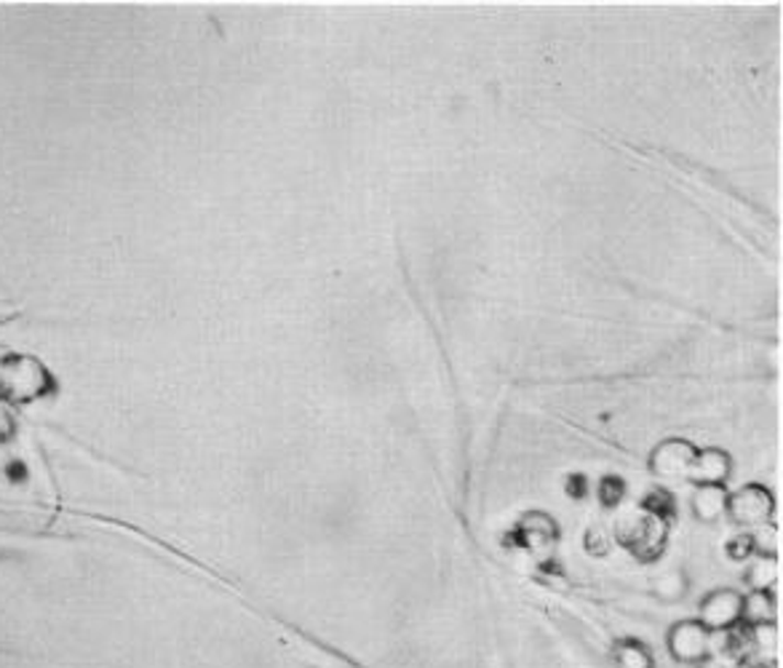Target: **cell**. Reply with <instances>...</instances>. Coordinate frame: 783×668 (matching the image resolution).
Instances as JSON below:
<instances>
[{"mask_svg": "<svg viewBox=\"0 0 783 668\" xmlns=\"http://www.w3.org/2000/svg\"><path fill=\"white\" fill-rule=\"evenodd\" d=\"M615 535L629 551H633V557L644 561L655 559L666 546V524L644 508H633L631 514L620 516L615 522Z\"/></svg>", "mask_w": 783, "mask_h": 668, "instance_id": "6da1fadb", "label": "cell"}, {"mask_svg": "<svg viewBox=\"0 0 783 668\" xmlns=\"http://www.w3.org/2000/svg\"><path fill=\"white\" fill-rule=\"evenodd\" d=\"M727 516L732 524L746 529H757L762 524H770L775 514V497L768 486L746 484L741 490L727 495Z\"/></svg>", "mask_w": 783, "mask_h": 668, "instance_id": "7a4b0ae2", "label": "cell"}, {"mask_svg": "<svg viewBox=\"0 0 783 668\" xmlns=\"http://www.w3.org/2000/svg\"><path fill=\"white\" fill-rule=\"evenodd\" d=\"M666 650L676 664L701 666L712 655V634L706 632L698 617L695 621H676L666 634Z\"/></svg>", "mask_w": 783, "mask_h": 668, "instance_id": "3957f363", "label": "cell"}, {"mask_svg": "<svg viewBox=\"0 0 783 668\" xmlns=\"http://www.w3.org/2000/svg\"><path fill=\"white\" fill-rule=\"evenodd\" d=\"M743 596L736 589H717L701 602L698 621L708 634H725L741 626Z\"/></svg>", "mask_w": 783, "mask_h": 668, "instance_id": "277c9868", "label": "cell"}, {"mask_svg": "<svg viewBox=\"0 0 783 668\" xmlns=\"http://www.w3.org/2000/svg\"><path fill=\"white\" fill-rule=\"evenodd\" d=\"M695 447L685 439H666L661 441L650 455V471L652 477L661 482H685L690 466H693Z\"/></svg>", "mask_w": 783, "mask_h": 668, "instance_id": "5b68a950", "label": "cell"}, {"mask_svg": "<svg viewBox=\"0 0 783 668\" xmlns=\"http://www.w3.org/2000/svg\"><path fill=\"white\" fill-rule=\"evenodd\" d=\"M732 471V460L725 449L719 447H708V449H695L693 466H690L687 479L698 486H725L727 479H730Z\"/></svg>", "mask_w": 783, "mask_h": 668, "instance_id": "8992f818", "label": "cell"}, {"mask_svg": "<svg viewBox=\"0 0 783 668\" xmlns=\"http://www.w3.org/2000/svg\"><path fill=\"white\" fill-rule=\"evenodd\" d=\"M727 495H730V492H727L725 486H698V490L693 492V501H690L695 519L704 524L723 519L727 511Z\"/></svg>", "mask_w": 783, "mask_h": 668, "instance_id": "52a82bcc", "label": "cell"}, {"mask_svg": "<svg viewBox=\"0 0 783 668\" xmlns=\"http://www.w3.org/2000/svg\"><path fill=\"white\" fill-rule=\"evenodd\" d=\"M775 613H779V607H775L773 591H749V596H743L741 623L746 628L775 623Z\"/></svg>", "mask_w": 783, "mask_h": 668, "instance_id": "ba28073f", "label": "cell"}, {"mask_svg": "<svg viewBox=\"0 0 783 668\" xmlns=\"http://www.w3.org/2000/svg\"><path fill=\"white\" fill-rule=\"evenodd\" d=\"M781 565L779 557H764V554H754L746 567V583L751 585V591H773V585L779 583Z\"/></svg>", "mask_w": 783, "mask_h": 668, "instance_id": "9c48e42d", "label": "cell"}, {"mask_svg": "<svg viewBox=\"0 0 783 668\" xmlns=\"http://www.w3.org/2000/svg\"><path fill=\"white\" fill-rule=\"evenodd\" d=\"M615 668H655L650 647L639 639H624L613 650Z\"/></svg>", "mask_w": 783, "mask_h": 668, "instance_id": "30bf717a", "label": "cell"}, {"mask_svg": "<svg viewBox=\"0 0 783 668\" xmlns=\"http://www.w3.org/2000/svg\"><path fill=\"white\" fill-rule=\"evenodd\" d=\"M521 533H525L527 546H530V548L549 546V543H554L559 538V527L545 514H530V516H527V519L521 522Z\"/></svg>", "mask_w": 783, "mask_h": 668, "instance_id": "8fae6325", "label": "cell"}, {"mask_svg": "<svg viewBox=\"0 0 783 668\" xmlns=\"http://www.w3.org/2000/svg\"><path fill=\"white\" fill-rule=\"evenodd\" d=\"M655 594L663 599V602H680L682 596L687 594V578L682 572H666L655 580Z\"/></svg>", "mask_w": 783, "mask_h": 668, "instance_id": "7c38bea8", "label": "cell"}, {"mask_svg": "<svg viewBox=\"0 0 783 668\" xmlns=\"http://www.w3.org/2000/svg\"><path fill=\"white\" fill-rule=\"evenodd\" d=\"M751 535V543H754V551L764 554V557H779V527L773 524H762L757 527Z\"/></svg>", "mask_w": 783, "mask_h": 668, "instance_id": "4fadbf2b", "label": "cell"}, {"mask_svg": "<svg viewBox=\"0 0 783 668\" xmlns=\"http://www.w3.org/2000/svg\"><path fill=\"white\" fill-rule=\"evenodd\" d=\"M749 636H751V645H757V650L764 655L773 653L775 645H779V628H775V623L749 628Z\"/></svg>", "mask_w": 783, "mask_h": 668, "instance_id": "5bb4252c", "label": "cell"}, {"mask_svg": "<svg viewBox=\"0 0 783 668\" xmlns=\"http://www.w3.org/2000/svg\"><path fill=\"white\" fill-rule=\"evenodd\" d=\"M754 543H751V535H738V538H732L727 543V557L736 559V561H749L754 557Z\"/></svg>", "mask_w": 783, "mask_h": 668, "instance_id": "9a60e30c", "label": "cell"}, {"mask_svg": "<svg viewBox=\"0 0 783 668\" xmlns=\"http://www.w3.org/2000/svg\"><path fill=\"white\" fill-rule=\"evenodd\" d=\"M599 501L605 503V505H618L620 501H624V482L620 479H605L599 486Z\"/></svg>", "mask_w": 783, "mask_h": 668, "instance_id": "2e32d148", "label": "cell"}, {"mask_svg": "<svg viewBox=\"0 0 783 668\" xmlns=\"http://www.w3.org/2000/svg\"><path fill=\"white\" fill-rule=\"evenodd\" d=\"M695 668H727L725 664H717V660H712V658H708V660H704V664H701V666H695Z\"/></svg>", "mask_w": 783, "mask_h": 668, "instance_id": "e0dca14e", "label": "cell"}, {"mask_svg": "<svg viewBox=\"0 0 783 668\" xmlns=\"http://www.w3.org/2000/svg\"><path fill=\"white\" fill-rule=\"evenodd\" d=\"M754 668H779L775 664H760V666H754Z\"/></svg>", "mask_w": 783, "mask_h": 668, "instance_id": "ac0fdd59", "label": "cell"}]
</instances>
